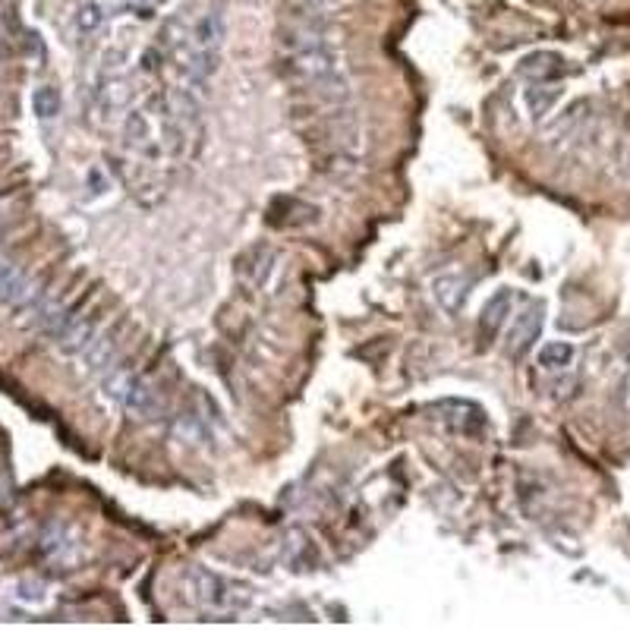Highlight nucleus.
Returning a JSON list of instances; mask_svg holds the SVG:
<instances>
[{"label":"nucleus","instance_id":"obj_8","mask_svg":"<svg viewBox=\"0 0 630 630\" xmlns=\"http://www.w3.org/2000/svg\"><path fill=\"white\" fill-rule=\"evenodd\" d=\"M542 322H545V306L542 303H530L527 309H523L514 325H511V334H508V353L511 356H523L536 341H539V331H542Z\"/></svg>","mask_w":630,"mask_h":630},{"label":"nucleus","instance_id":"obj_3","mask_svg":"<svg viewBox=\"0 0 630 630\" xmlns=\"http://www.w3.org/2000/svg\"><path fill=\"white\" fill-rule=\"evenodd\" d=\"M123 142H126V149H133L145 164H158L161 158H167L161 142H158V133H155V120L145 108H136V111L126 114Z\"/></svg>","mask_w":630,"mask_h":630},{"label":"nucleus","instance_id":"obj_5","mask_svg":"<svg viewBox=\"0 0 630 630\" xmlns=\"http://www.w3.org/2000/svg\"><path fill=\"white\" fill-rule=\"evenodd\" d=\"M275 262H278V249L268 243H252L237 256V275L240 281H246L249 287L262 290L271 275H275Z\"/></svg>","mask_w":630,"mask_h":630},{"label":"nucleus","instance_id":"obj_10","mask_svg":"<svg viewBox=\"0 0 630 630\" xmlns=\"http://www.w3.org/2000/svg\"><path fill=\"white\" fill-rule=\"evenodd\" d=\"M517 73L527 82H555L567 73V63L555 51H533V54H527L520 60Z\"/></svg>","mask_w":630,"mask_h":630},{"label":"nucleus","instance_id":"obj_21","mask_svg":"<svg viewBox=\"0 0 630 630\" xmlns=\"http://www.w3.org/2000/svg\"><path fill=\"white\" fill-rule=\"evenodd\" d=\"M167 4H171V0H145V7H142V4L136 7V16H145V19H149L155 7H167Z\"/></svg>","mask_w":630,"mask_h":630},{"label":"nucleus","instance_id":"obj_9","mask_svg":"<svg viewBox=\"0 0 630 630\" xmlns=\"http://www.w3.org/2000/svg\"><path fill=\"white\" fill-rule=\"evenodd\" d=\"M467 293H470V278L464 271H445V275H438L432 281V297L438 303L441 312L457 315L467 303Z\"/></svg>","mask_w":630,"mask_h":630},{"label":"nucleus","instance_id":"obj_7","mask_svg":"<svg viewBox=\"0 0 630 630\" xmlns=\"http://www.w3.org/2000/svg\"><path fill=\"white\" fill-rule=\"evenodd\" d=\"M325 126H328V136L334 139L341 155H356L363 149V123L347 104H334V114H328Z\"/></svg>","mask_w":630,"mask_h":630},{"label":"nucleus","instance_id":"obj_1","mask_svg":"<svg viewBox=\"0 0 630 630\" xmlns=\"http://www.w3.org/2000/svg\"><path fill=\"white\" fill-rule=\"evenodd\" d=\"M183 583H186L189 602H193L196 608H202V612H208V615H237V612H246V608L252 605V599H256L246 583L208 571V567H202V564L186 567Z\"/></svg>","mask_w":630,"mask_h":630},{"label":"nucleus","instance_id":"obj_17","mask_svg":"<svg viewBox=\"0 0 630 630\" xmlns=\"http://www.w3.org/2000/svg\"><path fill=\"white\" fill-rule=\"evenodd\" d=\"M133 375H136V369L130 363H114L108 372L101 375V391H104V397H108L111 404L120 407V397L126 394V388H130Z\"/></svg>","mask_w":630,"mask_h":630},{"label":"nucleus","instance_id":"obj_12","mask_svg":"<svg viewBox=\"0 0 630 630\" xmlns=\"http://www.w3.org/2000/svg\"><path fill=\"white\" fill-rule=\"evenodd\" d=\"M82 356V366H86L89 375H104L114 363H117V334L114 331H98L92 344L79 353Z\"/></svg>","mask_w":630,"mask_h":630},{"label":"nucleus","instance_id":"obj_11","mask_svg":"<svg viewBox=\"0 0 630 630\" xmlns=\"http://www.w3.org/2000/svg\"><path fill=\"white\" fill-rule=\"evenodd\" d=\"M511 309H514V293L508 287L495 290L492 297L486 300V306H482V312H479V334H482V338H486V341L498 338V331L504 328V322H508Z\"/></svg>","mask_w":630,"mask_h":630},{"label":"nucleus","instance_id":"obj_19","mask_svg":"<svg viewBox=\"0 0 630 630\" xmlns=\"http://www.w3.org/2000/svg\"><path fill=\"white\" fill-rule=\"evenodd\" d=\"M101 26H104V10H101V4H95V0H86V4L76 10V32H79V38L98 35Z\"/></svg>","mask_w":630,"mask_h":630},{"label":"nucleus","instance_id":"obj_16","mask_svg":"<svg viewBox=\"0 0 630 630\" xmlns=\"http://www.w3.org/2000/svg\"><path fill=\"white\" fill-rule=\"evenodd\" d=\"M583 123H586V104L577 101L574 108H567L552 126H549V139L552 142H567V139H577L580 130H583Z\"/></svg>","mask_w":630,"mask_h":630},{"label":"nucleus","instance_id":"obj_6","mask_svg":"<svg viewBox=\"0 0 630 630\" xmlns=\"http://www.w3.org/2000/svg\"><path fill=\"white\" fill-rule=\"evenodd\" d=\"M120 407L130 413L133 419H142V423H155V419L164 413V401H161L158 388L139 372L133 375L130 388H126V394L120 397Z\"/></svg>","mask_w":630,"mask_h":630},{"label":"nucleus","instance_id":"obj_14","mask_svg":"<svg viewBox=\"0 0 630 630\" xmlns=\"http://www.w3.org/2000/svg\"><path fill=\"white\" fill-rule=\"evenodd\" d=\"M32 287H35V281L23 268L0 256V306H19L29 297Z\"/></svg>","mask_w":630,"mask_h":630},{"label":"nucleus","instance_id":"obj_23","mask_svg":"<svg viewBox=\"0 0 630 630\" xmlns=\"http://www.w3.org/2000/svg\"><path fill=\"white\" fill-rule=\"evenodd\" d=\"M621 404H624V410L630 413V372L624 375V382H621Z\"/></svg>","mask_w":630,"mask_h":630},{"label":"nucleus","instance_id":"obj_13","mask_svg":"<svg viewBox=\"0 0 630 630\" xmlns=\"http://www.w3.org/2000/svg\"><path fill=\"white\" fill-rule=\"evenodd\" d=\"M221 38H224V16L218 10H208L196 19L193 29L186 32V45L196 48V51H215L218 54Z\"/></svg>","mask_w":630,"mask_h":630},{"label":"nucleus","instance_id":"obj_2","mask_svg":"<svg viewBox=\"0 0 630 630\" xmlns=\"http://www.w3.org/2000/svg\"><path fill=\"white\" fill-rule=\"evenodd\" d=\"M98 331H101V325H98L95 315L82 309V303H76V306H70L67 319H63L60 331L54 334L51 341H54V347L63 356H79L82 350L92 344V338H95Z\"/></svg>","mask_w":630,"mask_h":630},{"label":"nucleus","instance_id":"obj_22","mask_svg":"<svg viewBox=\"0 0 630 630\" xmlns=\"http://www.w3.org/2000/svg\"><path fill=\"white\" fill-rule=\"evenodd\" d=\"M287 4H300V7H331L338 0H287Z\"/></svg>","mask_w":630,"mask_h":630},{"label":"nucleus","instance_id":"obj_15","mask_svg":"<svg viewBox=\"0 0 630 630\" xmlns=\"http://www.w3.org/2000/svg\"><path fill=\"white\" fill-rule=\"evenodd\" d=\"M561 95H564V89L558 82H530V86L523 89V104H527L530 120L549 117L555 111V104L561 101Z\"/></svg>","mask_w":630,"mask_h":630},{"label":"nucleus","instance_id":"obj_18","mask_svg":"<svg viewBox=\"0 0 630 630\" xmlns=\"http://www.w3.org/2000/svg\"><path fill=\"white\" fill-rule=\"evenodd\" d=\"M574 344H564V341H549L542 350H539V366L549 369V372H564L567 366L574 363Z\"/></svg>","mask_w":630,"mask_h":630},{"label":"nucleus","instance_id":"obj_20","mask_svg":"<svg viewBox=\"0 0 630 630\" xmlns=\"http://www.w3.org/2000/svg\"><path fill=\"white\" fill-rule=\"evenodd\" d=\"M32 111L38 114V120H54L60 114V92L54 86H41L32 95Z\"/></svg>","mask_w":630,"mask_h":630},{"label":"nucleus","instance_id":"obj_4","mask_svg":"<svg viewBox=\"0 0 630 630\" xmlns=\"http://www.w3.org/2000/svg\"><path fill=\"white\" fill-rule=\"evenodd\" d=\"M435 413V419L445 429L457 432V435H470L476 438L482 429H486V410L473 401H460V397H448V401H438L429 407Z\"/></svg>","mask_w":630,"mask_h":630}]
</instances>
